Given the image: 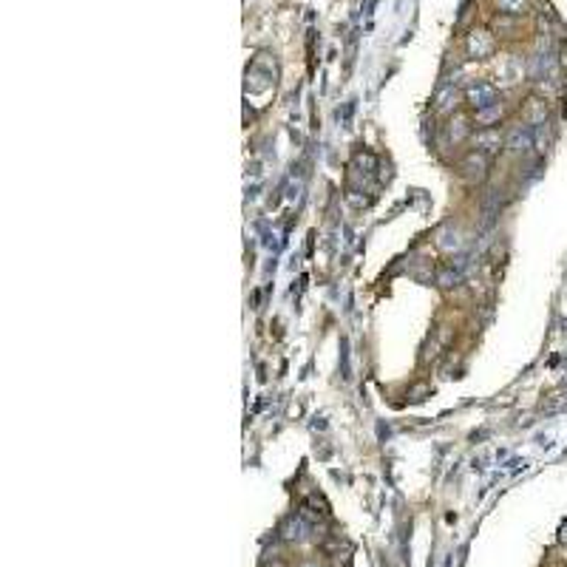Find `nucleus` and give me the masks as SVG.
I'll return each mask as SVG.
<instances>
[{
    "instance_id": "1",
    "label": "nucleus",
    "mask_w": 567,
    "mask_h": 567,
    "mask_svg": "<svg viewBox=\"0 0 567 567\" xmlns=\"http://www.w3.org/2000/svg\"><path fill=\"white\" fill-rule=\"evenodd\" d=\"M500 6H502L505 12H511V15H514V12H519V9L525 6V0H500Z\"/></svg>"
}]
</instances>
